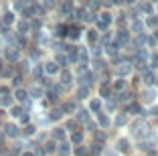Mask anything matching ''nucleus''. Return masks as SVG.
<instances>
[{"mask_svg":"<svg viewBox=\"0 0 158 156\" xmlns=\"http://www.w3.org/2000/svg\"><path fill=\"white\" fill-rule=\"evenodd\" d=\"M0 132L4 134V138L10 142V140H14V138L20 136V126L16 124V122H12V120H8V122L2 124V130H0Z\"/></svg>","mask_w":158,"mask_h":156,"instance_id":"nucleus-1","label":"nucleus"},{"mask_svg":"<svg viewBox=\"0 0 158 156\" xmlns=\"http://www.w3.org/2000/svg\"><path fill=\"white\" fill-rule=\"evenodd\" d=\"M2 59L6 61V63H10V65H14L16 61L20 59V49L19 47H14V45H6V47H2Z\"/></svg>","mask_w":158,"mask_h":156,"instance_id":"nucleus-2","label":"nucleus"},{"mask_svg":"<svg viewBox=\"0 0 158 156\" xmlns=\"http://www.w3.org/2000/svg\"><path fill=\"white\" fill-rule=\"evenodd\" d=\"M28 91V99L31 101H41L43 97H45V87H41V83H35V85H31V87H27Z\"/></svg>","mask_w":158,"mask_h":156,"instance_id":"nucleus-3","label":"nucleus"},{"mask_svg":"<svg viewBox=\"0 0 158 156\" xmlns=\"http://www.w3.org/2000/svg\"><path fill=\"white\" fill-rule=\"evenodd\" d=\"M24 112H28V110H24L20 103H12V106L6 110V114H8V120H12V122H19L20 116H23Z\"/></svg>","mask_w":158,"mask_h":156,"instance_id":"nucleus-4","label":"nucleus"},{"mask_svg":"<svg viewBox=\"0 0 158 156\" xmlns=\"http://www.w3.org/2000/svg\"><path fill=\"white\" fill-rule=\"evenodd\" d=\"M37 132H39V126L37 124H33V122H28V124H24V126H20V136L24 138V140H28L31 136H37Z\"/></svg>","mask_w":158,"mask_h":156,"instance_id":"nucleus-5","label":"nucleus"},{"mask_svg":"<svg viewBox=\"0 0 158 156\" xmlns=\"http://www.w3.org/2000/svg\"><path fill=\"white\" fill-rule=\"evenodd\" d=\"M59 71H61V67H59V65H57L53 59L43 63V73L49 75V77H55V75H59Z\"/></svg>","mask_w":158,"mask_h":156,"instance_id":"nucleus-6","label":"nucleus"},{"mask_svg":"<svg viewBox=\"0 0 158 156\" xmlns=\"http://www.w3.org/2000/svg\"><path fill=\"white\" fill-rule=\"evenodd\" d=\"M71 152H73V144H71L69 140H61V142H57V154L59 156H69Z\"/></svg>","mask_w":158,"mask_h":156,"instance_id":"nucleus-7","label":"nucleus"},{"mask_svg":"<svg viewBox=\"0 0 158 156\" xmlns=\"http://www.w3.org/2000/svg\"><path fill=\"white\" fill-rule=\"evenodd\" d=\"M61 112H63V116H71V114H75L77 112V103H75L73 99H69V101H65V103H61Z\"/></svg>","mask_w":158,"mask_h":156,"instance_id":"nucleus-8","label":"nucleus"},{"mask_svg":"<svg viewBox=\"0 0 158 156\" xmlns=\"http://www.w3.org/2000/svg\"><path fill=\"white\" fill-rule=\"evenodd\" d=\"M14 28H16V35H20V37H27L28 31H31V24H28L27 20H16Z\"/></svg>","mask_w":158,"mask_h":156,"instance_id":"nucleus-9","label":"nucleus"},{"mask_svg":"<svg viewBox=\"0 0 158 156\" xmlns=\"http://www.w3.org/2000/svg\"><path fill=\"white\" fill-rule=\"evenodd\" d=\"M59 79H61V85H71L73 83V75H71V71L69 69H61L59 71Z\"/></svg>","mask_w":158,"mask_h":156,"instance_id":"nucleus-10","label":"nucleus"},{"mask_svg":"<svg viewBox=\"0 0 158 156\" xmlns=\"http://www.w3.org/2000/svg\"><path fill=\"white\" fill-rule=\"evenodd\" d=\"M51 138L55 140V142H61V140H67V132H65V128H53L51 130Z\"/></svg>","mask_w":158,"mask_h":156,"instance_id":"nucleus-11","label":"nucleus"},{"mask_svg":"<svg viewBox=\"0 0 158 156\" xmlns=\"http://www.w3.org/2000/svg\"><path fill=\"white\" fill-rule=\"evenodd\" d=\"M61 118H65L63 112H61V108H51V112L47 114V122H59Z\"/></svg>","mask_w":158,"mask_h":156,"instance_id":"nucleus-12","label":"nucleus"},{"mask_svg":"<svg viewBox=\"0 0 158 156\" xmlns=\"http://www.w3.org/2000/svg\"><path fill=\"white\" fill-rule=\"evenodd\" d=\"M132 134L134 136H144L146 134V122H136V124H132Z\"/></svg>","mask_w":158,"mask_h":156,"instance_id":"nucleus-13","label":"nucleus"},{"mask_svg":"<svg viewBox=\"0 0 158 156\" xmlns=\"http://www.w3.org/2000/svg\"><path fill=\"white\" fill-rule=\"evenodd\" d=\"M53 61H55V63L59 65L61 69H63V67L67 69V65H69V57H67L65 53H63V51H59V53H57V55H55V59H53Z\"/></svg>","mask_w":158,"mask_h":156,"instance_id":"nucleus-14","label":"nucleus"},{"mask_svg":"<svg viewBox=\"0 0 158 156\" xmlns=\"http://www.w3.org/2000/svg\"><path fill=\"white\" fill-rule=\"evenodd\" d=\"M41 146H43V152H45V154H55V152H57V142L53 140V138H51V140H47L45 144H41Z\"/></svg>","mask_w":158,"mask_h":156,"instance_id":"nucleus-15","label":"nucleus"},{"mask_svg":"<svg viewBox=\"0 0 158 156\" xmlns=\"http://www.w3.org/2000/svg\"><path fill=\"white\" fill-rule=\"evenodd\" d=\"M69 142L73 144V146H77V144L83 142V132H79V130H75V132H71L69 136Z\"/></svg>","mask_w":158,"mask_h":156,"instance_id":"nucleus-16","label":"nucleus"},{"mask_svg":"<svg viewBox=\"0 0 158 156\" xmlns=\"http://www.w3.org/2000/svg\"><path fill=\"white\" fill-rule=\"evenodd\" d=\"M98 124H99V128H107V126L112 124L110 122V116L103 114V112H98Z\"/></svg>","mask_w":158,"mask_h":156,"instance_id":"nucleus-17","label":"nucleus"},{"mask_svg":"<svg viewBox=\"0 0 158 156\" xmlns=\"http://www.w3.org/2000/svg\"><path fill=\"white\" fill-rule=\"evenodd\" d=\"M77 99H89V85H79L77 87Z\"/></svg>","mask_w":158,"mask_h":156,"instance_id":"nucleus-18","label":"nucleus"},{"mask_svg":"<svg viewBox=\"0 0 158 156\" xmlns=\"http://www.w3.org/2000/svg\"><path fill=\"white\" fill-rule=\"evenodd\" d=\"M116 150L118 152H128V150H130V142H128V138H120V140H118Z\"/></svg>","mask_w":158,"mask_h":156,"instance_id":"nucleus-19","label":"nucleus"},{"mask_svg":"<svg viewBox=\"0 0 158 156\" xmlns=\"http://www.w3.org/2000/svg\"><path fill=\"white\" fill-rule=\"evenodd\" d=\"M0 23L6 24V27H12V23H14V12H4V14H2V19H0Z\"/></svg>","mask_w":158,"mask_h":156,"instance_id":"nucleus-20","label":"nucleus"},{"mask_svg":"<svg viewBox=\"0 0 158 156\" xmlns=\"http://www.w3.org/2000/svg\"><path fill=\"white\" fill-rule=\"evenodd\" d=\"M102 112V101L99 99H91L89 101V114H98Z\"/></svg>","mask_w":158,"mask_h":156,"instance_id":"nucleus-21","label":"nucleus"},{"mask_svg":"<svg viewBox=\"0 0 158 156\" xmlns=\"http://www.w3.org/2000/svg\"><path fill=\"white\" fill-rule=\"evenodd\" d=\"M10 85H12V89L14 87H23V75H20V73H14L12 77H10Z\"/></svg>","mask_w":158,"mask_h":156,"instance_id":"nucleus-22","label":"nucleus"},{"mask_svg":"<svg viewBox=\"0 0 158 156\" xmlns=\"http://www.w3.org/2000/svg\"><path fill=\"white\" fill-rule=\"evenodd\" d=\"M75 114H77L79 122H87V118H89V110H77Z\"/></svg>","mask_w":158,"mask_h":156,"instance_id":"nucleus-23","label":"nucleus"},{"mask_svg":"<svg viewBox=\"0 0 158 156\" xmlns=\"http://www.w3.org/2000/svg\"><path fill=\"white\" fill-rule=\"evenodd\" d=\"M75 154H77V156H87L89 150L83 146V144H77V146H75Z\"/></svg>","mask_w":158,"mask_h":156,"instance_id":"nucleus-24","label":"nucleus"},{"mask_svg":"<svg viewBox=\"0 0 158 156\" xmlns=\"http://www.w3.org/2000/svg\"><path fill=\"white\" fill-rule=\"evenodd\" d=\"M118 73H120V75H128V73H130V65H128V63L120 65V67H118Z\"/></svg>","mask_w":158,"mask_h":156,"instance_id":"nucleus-25","label":"nucleus"},{"mask_svg":"<svg viewBox=\"0 0 158 156\" xmlns=\"http://www.w3.org/2000/svg\"><path fill=\"white\" fill-rule=\"evenodd\" d=\"M65 130H67V132H75V130H77V122H75V120H69Z\"/></svg>","mask_w":158,"mask_h":156,"instance_id":"nucleus-26","label":"nucleus"},{"mask_svg":"<svg viewBox=\"0 0 158 156\" xmlns=\"http://www.w3.org/2000/svg\"><path fill=\"white\" fill-rule=\"evenodd\" d=\"M114 87H116V91H120V89H126V79H118Z\"/></svg>","mask_w":158,"mask_h":156,"instance_id":"nucleus-27","label":"nucleus"},{"mask_svg":"<svg viewBox=\"0 0 158 156\" xmlns=\"http://www.w3.org/2000/svg\"><path fill=\"white\" fill-rule=\"evenodd\" d=\"M146 83H148V85H154V83H158V81H156V75L146 73Z\"/></svg>","mask_w":158,"mask_h":156,"instance_id":"nucleus-28","label":"nucleus"},{"mask_svg":"<svg viewBox=\"0 0 158 156\" xmlns=\"http://www.w3.org/2000/svg\"><path fill=\"white\" fill-rule=\"evenodd\" d=\"M126 122H128V118H126V114H120V116L116 118V124H118V126H124Z\"/></svg>","mask_w":158,"mask_h":156,"instance_id":"nucleus-29","label":"nucleus"},{"mask_svg":"<svg viewBox=\"0 0 158 156\" xmlns=\"http://www.w3.org/2000/svg\"><path fill=\"white\" fill-rule=\"evenodd\" d=\"M19 156H35V152L31 150V148H24L23 152H19Z\"/></svg>","mask_w":158,"mask_h":156,"instance_id":"nucleus-30","label":"nucleus"},{"mask_svg":"<svg viewBox=\"0 0 158 156\" xmlns=\"http://www.w3.org/2000/svg\"><path fill=\"white\" fill-rule=\"evenodd\" d=\"M150 65H152V67H158V55H154L152 59H150Z\"/></svg>","mask_w":158,"mask_h":156,"instance_id":"nucleus-31","label":"nucleus"},{"mask_svg":"<svg viewBox=\"0 0 158 156\" xmlns=\"http://www.w3.org/2000/svg\"><path fill=\"white\" fill-rule=\"evenodd\" d=\"M114 108H116V106H114L112 101H107V103H106V110H107V112H114Z\"/></svg>","mask_w":158,"mask_h":156,"instance_id":"nucleus-32","label":"nucleus"},{"mask_svg":"<svg viewBox=\"0 0 158 156\" xmlns=\"http://www.w3.org/2000/svg\"><path fill=\"white\" fill-rule=\"evenodd\" d=\"M150 112H152V116H158V106H156V108H152Z\"/></svg>","mask_w":158,"mask_h":156,"instance_id":"nucleus-33","label":"nucleus"},{"mask_svg":"<svg viewBox=\"0 0 158 156\" xmlns=\"http://www.w3.org/2000/svg\"><path fill=\"white\" fill-rule=\"evenodd\" d=\"M53 4H55L53 0H45V6H53Z\"/></svg>","mask_w":158,"mask_h":156,"instance_id":"nucleus-34","label":"nucleus"},{"mask_svg":"<svg viewBox=\"0 0 158 156\" xmlns=\"http://www.w3.org/2000/svg\"><path fill=\"white\" fill-rule=\"evenodd\" d=\"M106 156H118V152H106Z\"/></svg>","mask_w":158,"mask_h":156,"instance_id":"nucleus-35","label":"nucleus"},{"mask_svg":"<svg viewBox=\"0 0 158 156\" xmlns=\"http://www.w3.org/2000/svg\"><path fill=\"white\" fill-rule=\"evenodd\" d=\"M148 156H156V154H154V152H150V154H148Z\"/></svg>","mask_w":158,"mask_h":156,"instance_id":"nucleus-36","label":"nucleus"}]
</instances>
